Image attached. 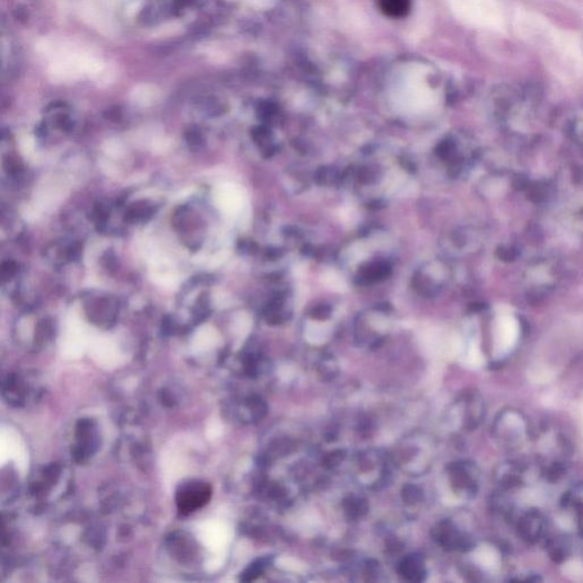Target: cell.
<instances>
[{
	"mask_svg": "<svg viewBox=\"0 0 583 583\" xmlns=\"http://www.w3.org/2000/svg\"><path fill=\"white\" fill-rule=\"evenodd\" d=\"M390 457L393 466L400 471L410 477H422L433 466L435 442L423 431H413L396 442Z\"/></svg>",
	"mask_w": 583,
	"mask_h": 583,
	"instance_id": "1",
	"label": "cell"
},
{
	"mask_svg": "<svg viewBox=\"0 0 583 583\" xmlns=\"http://www.w3.org/2000/svg\"><path fill=\"white\" fill-rule=\"evenodd\" d=\"M0 393L11 407L20 409L29 408L40 401L44 396V379L37 370H16L3 379Z\"/></svg>",
	"mask_w": 583,
	"mask_h": 583,
	"instance_id": "2",
	"label": "cell"
},
{
	"mask_svg": "<svg viewBox=\"0 0 583 583\" xmlns=\"http://www.w3.org/2000/svg\"><path fill=\"white\" fill-rule=\"evenodd\" d=\"M491 428L496 445L511 452L520 450L531 438V428L526 415L511 408L500 411Z\"/></svg>",
	"mask_w": 583,
	"mask_h": 583,
	"instance_id": "3",
	"label": "cell"
},
{
	"mask_svg": "<svg viewBox=\"0 0 583 583\" xmlns=\"http://www.w3.org/2000/svg\"><path fill=\"white\" fill-rule=\"evenodd\" d=\"M487 415V406L482 394L475 390L462 392L448 408L445 423L455 431L472 432L482 424Z\"/></svg>",
	"mask_w": 583,
	"mask_h": 583,
	"instance_id": "4",
	"label": "cell"
},
{
	"mask_svg": "<svg viewBox=\"0 0 583 583\" xmlns=\"http://www.w3.org/2000/svg\"><path fill=\"white\" fill-rule=\"evenodd\" d=\"M361 484L370 490L379 491L390 484L392 462L390 453L379 448H370L358 457Z\"/></svg>",
	"mask_w": 583,
	"mask_h": 583,
	"instance_id": "5",
	"label": "cell"
},
{
	"mask_svg": "<svg viewBox=\"0 0 583 583\" xmlns=\"http://www.w3.org/2000/svg\"><path fill=\"white\" fill-rule=\"evenodd\" d=\"M451 489L464 500L477 496L479 489V468L472 460H460L448 464L445 467Z\"/></svg>",
	"mask_w": 583,
	"mask_h": 583,
	"instance_id": "6",
	"label": "cell"
},
{
	"mask_svg": "<svg viewBox=\"0 0 583 583\" xmlns=\"http://www.w3.org/2000/svg\"><path fill=\"white\" fill-rule=\"evenodd\" d=\"M64 474L65 468L61 462H50L38 468L28 485L30 496L39 501L40 505L50 503L56 491L61 488Z\"/></svg>",
	"mask_w": 583,
	"mask_h": 583,
	"instance_id": "7",
	"label": "cell"
},
{
	"mask_svg": "<svg viewBox=\"0 0 583 583\" xmlns=\"http://www.w3.org/2000/svg\"><path fill=\"white\" fill-rule=\"evenodd\" d=\"M99 428L91 418H80L73 430V445L71 457L75 464H84L95 455L99 449Z\"/></svg>",
	"mask_w": 583,
	"mask_h": 583,
	"instance_id": "8",
	"label": "cell"
},
{
	"mask_svg": "<svg viewBox=\"0 0 583 583\" xmlns=\"http://www.w3.org/2000/svg\"><path fill=\"white\" fill-rule=\"evenodd\" d=\"M432 538L445 552H471L475 541L470 534L460 531L449 518L439 521L432 528Z\"/></svg>",
	"mask_w": 583,
	"mask_h": 583,
	"instance_id": "9",
	"label": "cell"
},
{
	"mask_svg": "<svg viewBox=\"0 0 583 583\" xmlns=\"http://www.w3.org/2000/svg\"><path fill=\"white\" fill-rule=\"evenodd\" d=\"M518 538L526 545H535L543 537L546 530V518L537 509L523 511L515 522Z\"/></svg>",
	"mask_w": 583,
	"mask_h": 583,
	"instance_id": "10",
	"label": "cell"
},
{
	"mask_svg": "<svg viewBox=\"0 0 583 583\" xmlns=\"http://www.w3.org/2000/svg\"><path fill=\"white\" fill-rule=\"evenodd\" d=\"M211 496V488L203 482L186 483L177 494V505L182 513H191L208 503Z\"/></svg>",
	"mask_w": 583,
	"mask_h": 583,
	"instance_id": "11",
	"label": "cell"
},
{
	"mask_svg": "<svg viewBox=\"0 0 583 583\" xmlns=\"http://www.w3.org/2000/svg\"><path fill=\"white\" fill-rule=\"evenodd\" d=\"M526 467L516 460H507L496 466L494 479L500 490L509 491L522 488L526 484Z\"/></svg>",
	"mask_w": 583,
	"mask_h": 583,
	"instance_id": "12",
	"label": "cell"
},
{
	"mask_svg": "<svg viewBox=\"0 0 583 583\" xmlns=\"http://www.w3.org/2000/svg\"><path fill=\"white\" fill-rule=\"evenodd\" d=\"M396 572L402 580L407 582H423L428 577L424 556L418 553L406 555L399 562Z\"/></svg>",
	"mask_w": 583,
	"mask_h": 583,
	"instance_id": "13",
	"label": "cell"
},
{
	"mask_svg": "<svg viewBox=\"0 0 583 583\" xmlns=\"http://www.w3.org/2000/svg\"><path fill=\"white\" fill-rule=\"evenodd\" d=\"M20 481L14 468L5 466L0 470V501L11 503L18 496Z\"/></svg>",
	"mask_w": 583,
	"mask_h": 583,
	"instance_id": "14",
	"label": "cell"
},
{
	"mask_svg": "<svg viewBox=\"0 0 583 583\" xmlns=\"http://www.w3.org/2000/svg\"><path fill=\"white\" fill-rule=\"evenodd\" d=\"M344 511L350 520L360 521L368 514L370 503L365 496L352 494L344 500Z\"/></svg>",
	"mask_w": 583,
	"mask_h": 583,
	"instance_id": "15",
	"label": "cell"
},
{
	"mask_svg": "<svg viewBox=\"0 0 583 583\" xmlns=\"http://www.w3.org/2000/svg\"><path fill=\"white\" fill-rule=\"evenodd\" d=\"M382 13L391 18H402L409 14L411 0H377Z\"/></svg>",
	"mask_w": 583,
	"mask_h": 583,
	"instance_id": "16",
	"label": "cell"
},
{
	"mask_svg": "<svg viewBox=\"0 0 583 583\" xmlns=\"http://www.w3.org/2000/svg\"><path fill=\"white\" fill-rule=\"evenodd\" d=\"M15 48L11 38L0 29V77L6 74L14 63Z\"/></svg>",
	"mask_w": 583,
	"mask_h": 583,
	"instance_id": "17",
	"label": "cell"
},
{
	"mask_svg": "<svg viewBox=\"0 0 583 583\" xmlns=\"http://www.w3.org/2000/svg\"><path fill=\"white\" fill-rule=\"evenodd\" d=\"M546 550L554 563L562 564L569 557L570 543L564 537L552 538L547 543Z\"/></svg>",
	"mask_w": 583,
	"mask_h": 583,
	"instance_id": "18",
	"label": "cell"
},
{
	"mask_svg": "<svg viewBox=\"0 0 583 583\" xmlns=\"http://www.w3.org/2000/svg\"><path fill=\"white\" fill-rule=\"evenodd\" d=\"M14 539V517L0 513V554L12 546Z\"/></svg>",
	"mask_w": 583,
	"mask_h": 583,
	"instance_id": "19",
	"label": "cell"
},
{
	"mask_svg": "<svg viewBox=\"0 0 583 583\" xmlns=\"http://www.w3.org/2000/svg\"><path fill=\"white\" fill-rule=\"evenodd\" d=\"M402 501L408 506L418 505L424 500V491L417 484H404L400 491Z\"/></svg>",
	"mask_w": 583,
	"mask_h": 583,
	"instance_id": "20",
	"label": "cell"
},
{
	"mask_svg": "<svg viewBox=\"0 0 583 583\" xmlns=\"http://www.w3.org/2000/svg\"><path fill=\"white\" fill-rule=\"evenodd\" d=\"M15 272H16L15 263L6 262L1 265V266H0V283H4V282L9 280V278L14 276Z\"/></svg>",
	"mask_w": 583,
	"mask_h": 583,
	"instance_id": "21",
	"label": "cell"
},
{
	"mask_svg": "<svg viewBox=\"0 0 583 583\" xmlns=\"http://www.w3.org/2000/svg\"><path fill=\"white\" fill-rule=\"evenodd\" d=\"M1 381H3V379H1V377H0V384H1Z\"/></svg>",
	"mask_w": 583,
	"mask_h": 583,
	"instance_id": "22",
	"label": "cell"
}]
</instances>
